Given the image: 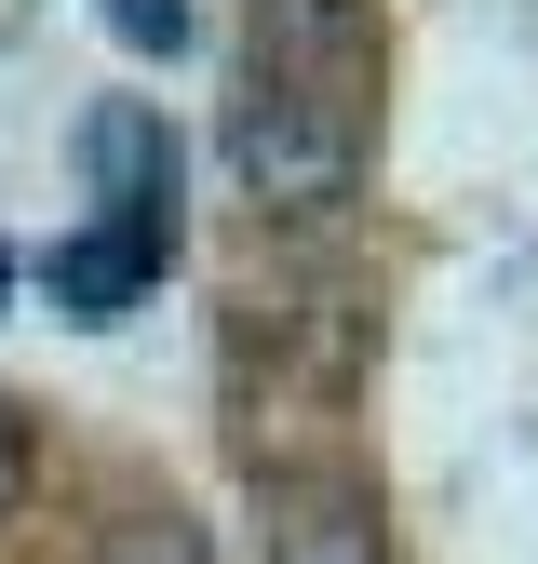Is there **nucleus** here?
<instances>
[{
	"mask_svg": "<svg viewBox=\"0 0 538 564\" xmlns=\"http://www.w3.org/2000/svg\"><path fill=\"white\" fill-rule=\"evenodd\" d=\"M256 82H269V95L364 108V95H377V28H364V0H256Z\"/></svg>",
	"mask_w": 538,
	"mask_h": 564,
	"instance_id": "obj_3",
	"label": "nucleus"
},
{
	"mask_svg": "<svg viewBox=\"0 0 538 564\" xmlns=\"http://www.w3.org/2000/svg\"><path fill=\"white\" fill-rule=\"evenodd\" d=\"M82 175H95V229L175 256V134H162V108L108 95V108L82 121Z\"/></svg>",
	"mask_w": 538,
	"mask_h": 564,
	"instance_id": "obj_2",
	"label": "nucleus"
},
{
	"mask_svg": "<svg viewBox=\"0 0 538 564\" xmlns=\"http://www.w3.org/2000/svg\"><path fill=\"white\" fill-rule=\"evenodd\" d=\"M41 282H54V310H67V323H134V296L162 282V256H149V242H121V229H67V242L41 256Z\"/></svg>",
	"mask_w": 538,
	"mask_h": 564,
	"instance_id": "obj_5",
	"label": "nucleus"
},
{
	"mask_svg": "<svg viewBox=\"0 0 538 564\" xmlns=\"http://www.w3.org/2000/svg\"><path fill=\"white\" fill-rule=\"evenodd\" d=\"M108 28H121L134 54H175V41H189V0H108Z\"/></svg>",
	"mask_w": 538,
	"mask_h": 564,
	"instance_id": "obj_7",
	"label": "nucleus"
},
{
	"mask_svg": "<svg viewBox=\"0 0 538 564\" xmlns=\"http://www.w3.org/2000/svg\"><path fill=\"white\" fill-rule=\"evenodd\" d=\"M269 564H390V524L364 484L297 470V484H269Z\"/></svg>",
	"mask_w": 538,
	"mask_h": 564,
	"instance_id": "obj_4",
	"label": "nucleus"
},
{
	"mask_svg": "<svg viewBox=\"0 0 538 564\" xmlns=\"http://www.w3.org/2000/svg\"><path fill=\"white\" fill-rule=\"evenodd\" d=\"M14 498H28V416L0 403V511H14Z\"/></svg>",
	"mask_w": 538,
	"mask_h": 564,
	"instance_id": "obj_8",
	"label": "nucleus"
},
{
	"mask_svg": "<svg viewBox=\"0 0 538 564\" xmlns=\"http://www.w3.org/2000/svg\"><path fill=\"white\" fill-rule=\"evenodd\" d=\"M0 282H14V256H0Z\"/></svg>",
	"mask_w": 538,
	"mask_h": 564,
	"instance_id": "obj_9",
	"label": "nucleus"
},
{
	"mask_svg": "<svg viewBox=\"0 0 538 564\" xmlns=\"http://www.w3.org/2000/svg\"><path fill=\"white\" fill-rule=\"evenodd\" d=\"M95 564H216V551H202L189 511H121V524L95 538Z\"/></svg>",
	"mask_w": 538,
	"mask_h": 564,
	"instance_id": "obj_6",
	"label": "nucleus"
},
{
	"mask_svg": "<svg viewBox=\"0 0 538 564\" xmlns=\"http://www.w3.org/2000/svg\"><path fill=\"white\" fill-rule=\"evenodd\" d=\"M216 149H229V175H243L256 216H336V202L364 188V108H323V95H269V82H243Z\"/></svg>",
	"mask_w": 538,
	"mask_h": 564,
	"instance_id": "obj_1",
	"label": "nucleus"
}]
</instances>
